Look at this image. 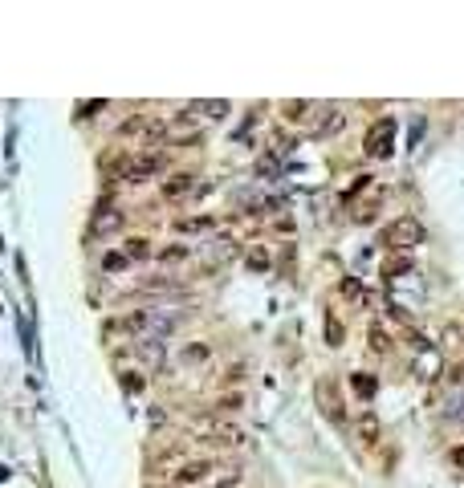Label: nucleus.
<instances>
[{
  "label": "nucleus",
  "mask_w": 464,
  "mask_h": 488,
  "mask_svg": "<svg viewBox=\"0 0 464 488\" xmlns=\"http://www.w3.org/2000/svg\"><path fill=\"white\" fill-rule=\"evenodd\" d=\"M216 407H220V411H240V407H244V399H240V395H224Z\"/></svg>",
  "instance_id": "393cba45"
},
{
  "label": "nucleus",
  "mask_w": 464,
  "mask_h": 488,
  "mask_svg": "<svg viewBox=\"0 0 464 488\" xmlns=\"http://www.w3.org/2000/svg\"><path fill=\"white\" fill-rule=\"evenodd\" d=\"M102 268H106V273H118V268H127V257H123V253H106V257H102Z\"/></svg>",
  "instance_id": "5701e85b"
},
{
  "label": "nucleus",
  "mask_w": 464,
  "mask_h": 488,
  "mask_svg": "<svg viewBox=\"0 0 464 488\" xmlns=\"http://www.w3.org/2000/svg\"><path fill=\"white\" fill-rule=\"evenodd\" d=\"M412 257H391V261H383V277H399V273H412Z\"/></svg>",
  "instance_id": "f3484780"
},
{
  "label": "nucleus",
  "mask_w": 464,
  "mask_h": 488,
  "mask_svg": "<svg viewBox=\"0 0 464 488\" xmlns=\"http://www.w3.org/2000/svg\"><path fill=\"white\" fill-rule=\"evenodd\" d=\"M147 123H151L147 114H131V118H127V123L118 127V134H123V138H131V134H143V131H147Z\"/></svg>",
  "instance_id": "a211bd4d"
},
{
  "label": "nucleus",
  "mask_w": 464,
  "mask_h": 488,
  "mask_svg": "<svg viewBox=\"0 0 464 488\" xmlns=\"http://www.w3.org/2000/svg\"><path fill=\"white\" fill-rule=\"evenodd\" d=\"M314 399L322 407V415L334 423V427H346V403H342V387H338V379H322L318 387H314Z\"/></svg>",
  "instance_id": "f03ea898"
},
{
  "label": "nucleus",
  "mask_w": 464,
  "mask_h": 488,
  "mask_svg": "<svg viewBox=\"0 0 464 488\" xmlns=\"http://www.w3.org/2000/svg\"><path fill=\"white\" fill-rule=\"evenodd\" d=\"M236 485H240V468H232L229 476H220V480H216L212 488H236Z\"/></svg>",
  "instance_id": "a878e982"
},
{
  "label": "nucleus",
  "mask_w": 464,
  "mask_h": 488,
  "mask_svg": "<svg viewBox=\"0 0 464 488\" xmlns=\"http://www.w3.org/2000/svg\"><path fill=\"white\" fill-rule=\"evenodd\" d=\"M249 268L265 273V268H269V253H265V248H253V253H249Z\"/></svg>",
  "instance_id": "4be33fe9"
},
{
  "label": "nucleus",
  "mask_w": 464,
  "mask_h": 488,
  "mask_svg": "<svg viewBox=\"0 0 464 488\" xmlns=\"http://www.w3.org/2000/svg\"><path fill=\"white\" fill-rule=\"evenodd\" d=\"M135 354H139L147 366H163V342H159V338H143L139 346H135Z\"/></svg>",
  "instance_id": "6e6552de"
},
{
  "label": "nucleus",
  "mask_w": 464,
  "mask_h": 488,
  "mask_svg": "<svg viewBox=\"0 0 464 488\" xmlns=\"http://www.w3.org/2000/svg\"><path fill=\"white\" fill-rule=\"evenodd\" d=\"M452 460H456V464H464V447H461V452H452Z\"/></svg>",
  "instance_id": "473e14b6"
},
{
  "label": "nucleus",
  "mask_w": 464,
  "mask_h": 488,
  "mask_svg": "<svg viewBox=\"0 0 464 488\" xmlns=\"http://www.w3.org/2000/svg\"><path fill=\"white\" fill-rule=\"evenodd\" d=\"M448 379H452V383H464V366H456V370H452Z\"/></svg>",
  "instance_id": "2f4dec72"
},
{
  "label": "nucleus",
  "mask_w": 464,
  "mask_h": 488,
  "mask_svg": "<svg viewBox=\"0 0 464 488\" xmlns=\"http://www.w3.org/2000/svg\"><path fill=\"white\" fill-rule=\"evenodd\" d=\"M208 472H212L208 460H191V464H184V468L176 472V480H180V485H196V480H204Z\"/></svg>",
  "instance_id": "1a4fd4ad"
},
{
  "label": "nucleus",
  "mask_w": 464,
  "mask_h": 488,
  "mask_svg": "<svg viewBox=\"0 0 464 488\" xmlns=\"http://www.w3.org/2000/svg\"><path fill=\"white\" fill-rule=\"evenodd\" d=\"M326 342H330V346H342V342H346V330H342L338 317H326Z\"/></svg>",
  "instance_id": "6ab92c4d"
},
{
  "label": "nucleus",
  "mask_w": 464,
  "mask_h": 488,
  "mask_svg": "<svg viewBox=\"0 0 464 488\" xmlns=\"http://www.w3.org/2000/svg\"><path fill=\"white\" fill-rule=\"evenodd\" d=\"M123 257H127V261H147V257H151V240H147V236H131L127 248H123Z\"/></svg>",
  "instance_id": "4468645a"
},
{
  "label": "nucleus",
  "mask_w": 464,
  "mask_h": 488,
  "mask_svg": "<svg viewBox=\"0 0 464 488\" xmlns=\"http://www.w3.org/2000/svg\"><path fill=\"white\" fill-rule=\"evenodd\" d=\"M423 224L416 220V216H399V220H391L387 228H383V244L387 248H395V253H408V248H416V244H423Z\"/></svg>",
  "instance_id": "f257e3e1"
},
{
  "label": "nucleus",
  "mask_w": 464,
  "mask_h": 488,
  "mask_svg": "<svg viewBox=\"0 0 464 488\" xmlns=\"http://www.w3.org/2000/svg\"><path fill=\"white\" fill-rule=\"evenodd\" d=\"M367 338H371V350H375V354H391V346H395V342H391V334H387V330H383L379 321H371Z\"/></svg>",
  "instance_id": "ddd939ff"
},
{
  "label": "nucleus",
  "mask_w": 464,
  "mask_h": 488,
  "mask_svg": "<svg viewBox=\"0 0 464 488\" xmlns=\"http://www.w3.org/2000/svg\"><path fill=\"white\" fill-rule=\"evenodd\" d=\"M159 167H163V155H139L135 163L123 167V176H127V183H143L147 176H155Z\"/></svg>",
  "instance_id": "20e7f679"
},
{
  "label": "nucleus",
  "mask_w": 464,
  "mask_h": 488,
  "mask_svg": "<svg viewBox=\"0 0 464 488\" xmlns=\"http://www.w3.org/2000/svg\"><path fill=\"white\" fill-rule=\"evenodd\" d=\"M187 110H191V114H208V118H224V114H229V102H216V98H212V102H191Z\"/></svg>",
  "instance_id": "dca6fc26"
},
{
  "label": "nucleus",
  "mask_w": 464,
  "mask_h": 488,
  "mask_svg": "<svg viewBox=\"0 0 464 488\" xmlns=\"http://www.w3.org/2000/svg\"><path fill=\"white\" fill-rule=\"evenodd\" d=\"M281 114H285V123H306V118L314 114V102L293 98V102H285V106H281Z\"/></svg>",
  "instance_id": "9d476101"
},
{
  "label": "nucleus",
  "mask_w": 464,
  "mask_h": 488,
  "mask_svg": "<svg viewBox=\"0 0 464 488\" xmlns=\"http://www.w3.org/2000/svg\"><path fill=\"white\" fill-rule=\"evenodd\" d=\"M342 127H346V114H342L338 106H330V110H322V118L314 123V134H318V138H334Z\"/></svg>",
  "instance_id": "423d86ee"
},
{
  "label": "nucleus",
  "mask_w": 464,
  "mask_h": 488,
  "mask_svg": "<svg viewBox=\"0 0 464 488\" xmlns=\"http://www.w3.org/2000/svg\"><path fill=\"white\" fill-rule=\"evenodd\" d=\"M208 354H212V350H208V346H204V342H191V346H184V362H208Z\"/></svg>",
  "instance_id": "aec40b11"
},
{
  "label": "nucleus",
  "mask_w": 464,
  "mask_h": 488,
  "mask_svg": "<svg viewBox=\"0 0 464 488\" xmlns=\"http://www.w3.org/2000/svg\"><path fill=\"white\" fill-rule=\"evenodd\" d=\"M350 391H355V395H363V399H375L379 379H375V374H367V370H359V374H350Z\"/></svg>",
  "instance_id": "9b49d317"
},
{
  "label": "nucleus",
  "mask_w": 464,
  "mask_h": 488,
  "mask_svg": "<svg viewBox=\"0 0 464 488\" xmlns=\"http://www.w3.org/2000/svg\"><path fill=\"white\" fill-rule=\"evenodd\" d=\"M338 289H342V293H346V297H359V293H363V289H359V281H355V277H346V281H342V285H338Z\"/></svg>",
  "instance_id": "cd10ccee"
},
{
  "label": "nucleus",
  "mask_w": 464,
  "mask_h": 488,
  "mask_svg": "<svg viewBox=\"0 0 464 488\" xmlns=\"http://www.w3.org/2000/svg\"><path fill=\"white\" fill-rule=\"evenodd\" d=\"M257 171H261V176H277V159H273V155H265V159L257 163Z\"/></svg>",
  "instance_id": "bb28decb"
},
{
  "label": "nucleus",
  "mask_w": 464,
  "mask_h": 488,
  "mask_svg": "<svg viewBox=\"0 0 464 488\" xmlns=\"http://www.w3.org/2000/svg\"><path fill=\"white\" fill-rule=\"evenodd\" d=\"M355 427H359V440H363V444H379V419H375L371 411H367V415H359V423H355Z\"/></svg>",
  "instance_id": "2eb2a0df"
},
{
  "label": "nucleus",
  "mask_w": 464,
  "mask_h": 488,
  "mask_svg": "<svg viewBox=\"0 0 464 488\" xmlns=\"http://www.w3.org/2000/svg\"><path fill=\"white\" fill-rule=\"evenodd\" d=\"M244 379V362H236V366H229V374H224V383H240Z\"/></svg>",
  "instance_id": "c756f323"
},
{
  "label": "nucleus",
  "mask_w": 464,
  "mask_h": 488,
  "mask_svg": "<svg viewBox=\"0 0 464 488\" xmlns=\"http://www.w3.org/2000/svg\"><path fill=\"white\" fill-rule=\"evenodd\" d=\"M123 387H127V391H143V379H139V374H135V370H127V379H123Z\"/></svg>",
  "instance_id": "c85d7f7f"
},
{
  "label": "nucleus",
  "mask_w": 464,
  "mask_h": 488,
  "mask_svg": "<svg viewBox=\"0 0 464 488\" xmlns=\"http://www.w3.org/2000/svg\"><path fill=\"white\" fill-rule=\"evenodd\" d=\"M391 147H395V118H383V123H375L367 131V155L371 159H387Z\"/></svg>",
  "instance_id": "7ed1b4c3"
},
{
  "label": "nucleus",
  "mask_w": 464,
  "mask_h": 488,
  "mask_svg": "<svg viewBox=\"0 0 464 488\" xmlns=\"http://www.w3.org/2000/svg\"><path fill=\"white\" fill-rule=\"evenodd\" d=\"M208 440L220 447H236V444H244V432L232 427V423H220V419H208Z\"/></svg>",
  "instance_id": "39448f33"
},
{
  "label": "nucleus",
  "mask_w": 464,
  "mask_h": 488,
  "mask_svg": "<svg viewBox=\"0 0 464 488\" xmlns=\"http://www.w3.org/2000/svg\"><path fill=\"white\" fill-rule=\"evenodd\" d=\"M191 187H196V176H187V171H176V176L163 183V195H167V200H180V195H187Z\"/></svg>",
  "instance_id": "0eeeda50"
},
{
  "label": "nucleus",
  "mask_w": 464,
  "mask_h": 488,
  "mask_svg": "<svg viewBox=\"0 0 464 488\" xmlns=\"http://www.w3.org/2000/svg\"><path fill=\"white\" fill-rule=\"evenodd\" d=\"M94 110H102V102H90V106H82V114H78V118H94Z\"/></svg>",
  "instance_id": "7c9ffc66"
},
{
  "label": "nucleus",
  "mask_w": 464,
  "mask_h": 488,
  "mask_svg": "<svg viewBox=\"0 0 464 488\" xmlns=\"http://www.w3.org/2000/svg\"><path fill=\"white\" fill-rule=\"evenodd\" d=\"M159 257H163V261H184V257H187V244H167Z\"/></svg>",
  "instance_id": "b1692460"
},
{
  "label": "nucleus",
  "mask_w": 464,
  "mask_h": 488,
  "mask_svg": "<svg viewBox=\"0 0 464 488\" xmlns=\"http://www.w3.org/2000/svg\"><path fill=\"white\" fill-rule=\"evenodd\" d=\"M212 228V216H196V220H176V232H204Z\"/></svg>",
  "instance_id": "412c9836"
},
{
  "label": "nucleus",
  "mask_w": 464,
  "mask_h": 488,
  "mask_svg": "<svg viewBox=\"0 0 464 488\" xmlns=\"http://www.w3.org/2000/svg\"><path fill=\"white\" fill-rule=\"evenodd\" d=\"M114 228H123V212H118V208H98L94 232H114Z\"/></svg>",
  "instance_id": "f8f14e48"
}]
</instances>
